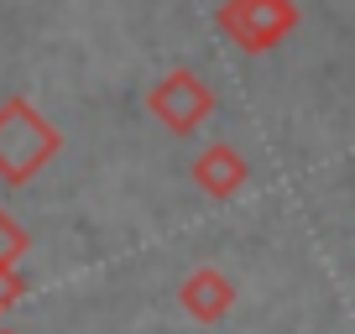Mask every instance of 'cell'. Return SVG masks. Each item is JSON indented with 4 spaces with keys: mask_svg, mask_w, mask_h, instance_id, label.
I'll return each instance as SVG.
<instances>
[{
    "mask_svg": "<svg viewBox=\"0 0 355 334\" xmlns=\"http://www.w3.org/2000/svg\"><path fill=\"white\" fill-rule=\"evenodd\" d=\"M58 152H63L58 125L47 121L26 94L0 105V183H11V188L32 183Z\"/></svg>",
    "mask_w": 355,
    "mask_h": 334,
    "instance_id": "1",
    "label": "cell"
},
{
    "mask_svg": "<svg viewBox=\"0 0 355 334\" xmlns=\"http://www.w3.org/2000/svg\"><path fill=\"white\" fill-rule=\"evenodd\" d=\"M214 21L241 53H272L298 32V6L293 0H225Z\"/></svg>",
    "mask_w": 355,
    "mask_h": 334,
    "instance_id": "2",
    "label": "cell"
},
{
    "mask_svg": "<svg viewBox=\"0 0 355 334\" xmlns=\"http://www.w3.org/2000/svg\"><path fill=\"white\" fill-rule=\"evenodd\" d=\"M146 110H152L173 136H193L214 115V89L193 73V68H173V73H162L157 89L146 94Z\"/></svg>",
    "mask_w": 355,
    "mask_h": 334,
    "instance_id": "3",
    "label": "cell"
},
{
    "mask_svg": "<svg viewBox=\"0 0 355 334\" xmlns=\"http://www.w3.org/2000/svg\"><path fill=\"white\" fill-rule=\"evenodd\" d=\"M178 303L189 308V319L199 324H220L225 313L235 308V282L225 277L220 267H199L183 277V288H178Z\"/></svg>",
    "mask_w": 355,
    "mask_h": 334,
    "instance_id": "4",
    "label": "cell"
},
{
    "mask_svg": "<svg viewBox=\"0 0 355 334\" xmlns=\"http://www.w3.org/2000/svg\"><path fill=\"white\" fill-rule=\"evenodd\" d=\"M193 178H199V188L209 193V199H235V193L245 188V178H251V167H245V157L235 152V146H209V152H199V162H193Z\"/></svg>",
    "mask_w": 355,
    "mask_h": 334,
    "instance_id": "5",
    "label": "cell"
},
{
    "mask_svg": "<svg viewBox=\"0 0 355 334\" xmlns=\"http://www.w3.org/2000/svg\"><path fill=\"white\" fill-rule=\"evenodd\" d=\"M26 251H32V235H26L11 214L0 209V267H21Z\"/></svg>",
    "mask_w": 355,
    "mask_h": 334,
    "instance_id": "6",
    "label": "cell"
},
{
    "mask_svg": "<svg viewBox=\"0 0 355 334\" xmlns=\"http://www.w3.org/2000/svg\"><path fill=\"white\" fill-rule=\"evenodd\" d=\"M21 298H26V277L16 267H0V313H11Z\"/></svg>",
    "mask_w": 355,
    "mask_h": 334,
    "instance_id": "7",
    "label": "cell"
}]
</instances>
